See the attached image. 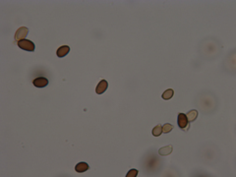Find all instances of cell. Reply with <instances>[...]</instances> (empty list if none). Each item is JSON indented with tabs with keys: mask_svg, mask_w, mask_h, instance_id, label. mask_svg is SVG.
<instances>
[{
	"mask_svg": "<svg viewBox=\"0 0 236 177\" xmlns=\"http://www.w3.org/2000/svg\"><path fill=\"white\" fill-rule=\"evenodd\" d=\"M153 135L154 137H158L160 136V135L162 134V126H160V125H157L154 129H153Z\"/></svg>",
	"mask_w": 236,
	"mask_h": 177,
	"instance_id": "8fae6325",
	"label": "cell"
},
{
	"mask_svg": "<svg viewBox=\"0 0 236 177\" xmlns=\"http://www.w3.org/2000/svg\"><path fill=\"white\" fill-rule=\"evenodd\" d=\"M137 175H138V170L133 168L130 171H128V173L126 174V177H136Z\"/></svg>",
	"mask_w": 236,
	"mask_h": 177,
	"instance_id": "4fadbf2b",
	"label": "cell"
},
{
	"mask_svg": "<svg viewBox=\"0 0 236 177\" xmlns=\"http://www.w3.org/2000/svg\"><path fill=\"white\" fill-rule=\"evenodd\" d=\"M108 88V83L105 80H101L96 88V92L97 95H102Z\"/></svg>",
	"mask_w": 236,
	"mask_h": 177,
	"instance_id": "5b68a950",
	"label": "cell"
},
{
	"mask_svg": "<svg viewBox=\"0 0 236 177\" xmlns=\"http://www.w3.org/2000/svg\"><path fill=\"white\" fill-rule=\"evenodd\" d=\"M174 95V91L172 90V88H168V90L165 91L163 94H162V99L163 100H170L171 97L173 96Z\"/></svg>",
	"mask_w": 236,
	"mask_h": 177,
	"instance_id": "30bf717a",
	"label": "cell"
},
{
	"mask_svg": "<svg viewBox=\"0 0 236 177\" xmlns=\"http://www.w3.org/2000/svg\"><path fill=\"white\" fill-rule=\"evenodd\" d=\"M18 46L23 50L32 51V52L35 51V43L29 40H22L18 41Z\"/></svg>",
	"mask_w": 236,
	"mask_h": 177,
	"instance_id": "6da1fadb",
	"label": "cell"
},
{
	"mask_svg": "<svg viewBox=\"0 0 236 177\" xmlns=\"http://www.w3.org/2000/svg\"><path fill=\"white\" fill-rule=\"evenodd\" d=\"M32 84H34V86L36 88H41L48 85V80L44 77H39V78H36L35 80L32 81Z\"/></svg>",
	"mask_w": 236,
	"mask_h": 177,
	"instance_id": "277c9868",
	"label": "cell"
},
{
	"mask_svg": "<svg viewBox=\"0 0 236 177\" xmlns=\"http://www.w3.org/2000/svg\"><path fill=\"white\" fill-rule=\"evenodd\" d=\"M173 151V148L172 146H167V147H163L162 149H159L158 150V153L160 156H167V155H170V153H172Z\"/></svg>",
	"mask_w": 236,
	"mask_h": 177,
	"instance_id": "ba28073f",
	"label": "cell"
},
{
	"mask_svg": "<svg viewBox=\"0 0 236 177\" xmlns=\"http://www.w3.org/2000/svg\"><path fill=\"white\" fill-rule=\"evenodd\" d=\"M70 47L68 45H63V46H60V47L57 49V51H56V54H57V56L60 57V58H63L65 57L66 55H67L69 52H70Z\"/></svg>",
	"mask_w": 236,
	"mask_h": 177,
	"instance_id": "8992f818",
	"label": "cell"
},
{
	"mask_svg": "<svg viewBox=\"0 0 236 177\" xmlns=\"http://www.w3.org/2000/svg\"><path fill=\"white\" fill-rule=\"evenodd\" d=\"M89 168V164H87V162H79V164L75 166V170H76L77 172H79V173H82V172L87 171Z\"/></svg>",
	"mask_w": 236,
	"mask_h": 177,
	"instance_id": "52a82bcc",
	"label": "cell"
},
{
	"mask_svg": "<svg viewBox=\"0 0 236 177\" xmlns=\"http://www.w3.org/2000/svg\"><path fill=\"white\" fill-rule=\"evenodd\" d=\"M173 128H174L173 125L169 124V123H165L163 126H162V133L167 134V133H169V132H171Z\"/></svg>",
	"mask_w": 236,
	"mask_h": 177,
	"instance_id": "7c38bea8",
	"label": "cell"
},
{
	"mask_svg": "<svg viewBox=\"0 0 236 177\" xmlns=\"http://www.w3.org/2000/svg\"><path fill=\"white\" fill-rule=\"evenodd\" d=\"M187 118H188V121L189 122H192V121H194L197 119L198 117V111L197 110H190L189 112L187 113Z\"/></svg>",
	"mask_w": 236,
	"mask_h": 177,
	"instance_id": "9c48e42d",
	"label": "cell"
},
{
	"mask_svg": "<svg viewBox=\"0 0 236 177\" xmlns=\"http://www.w3.org/2000/svg\"><path fill=\"white\" fill-rule=\"evenodd\" d=\"M29 34V29L26 27H21L16 31V34H15V40L17 41H20L22 40H25V38Z\"/></svg>",
	"mask_w": 236,
	"mask_h": 177,
	"instance_id": "3957f363",
	"label": "cell"
},
{
	"mask_svg": "<svg viewBox=\"0 0 236 177\" xmlns=\"http://www.w3.org/2000/svg\"><path fill=\"white\" fill-rule=\"evenodd\" d=\"M177 124L180 129L182 130H186V128L188 127V124H189V121L186 114L184 113H179L178 114V117H177Z\"/></svg>",
	"mask_w": 236,
	"mask_h": 177,
	"instance_id": "7a4b0ae2",
	"label": "cell"
}]
</instances>
